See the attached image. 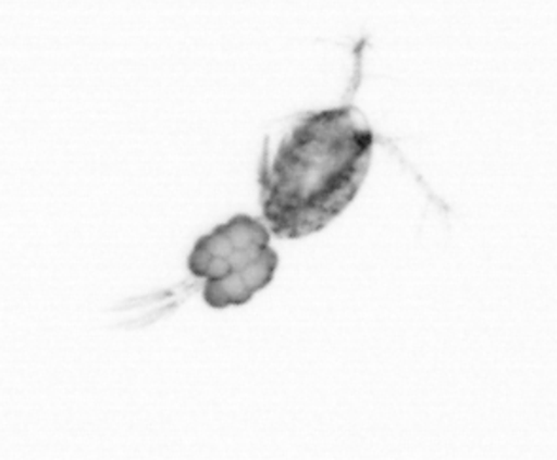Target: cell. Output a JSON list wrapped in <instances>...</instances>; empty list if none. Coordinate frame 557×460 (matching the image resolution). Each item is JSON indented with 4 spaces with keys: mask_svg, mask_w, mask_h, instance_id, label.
Listing matches in <instances>:
<instances>
[{
    "mask_svg": "<svg viewBox=\"0 0 557 460\" xmlns=\"http://www.w3.org/2000/svg\"><path fill=\"white\" fill-rule=\"evenodd\" d=\"M374 150V132L355 107L309 112L265 145L258 184L265 226L278 239H304L357 198Z\"/></svg>",
    "mask_w": 557,
    "mask_h": 460,
    "instance_id": "obj_1",
    "label": "cell"
},
{
    "mask_svg": "<svg viewBox=\"0 0 557 460\" xmlns=\"http://www.w3.org/2000/svg\"><path fill=\"white\" fill-rule=\"evenodd\" d=\"M272 232L249 214H235L211 234L199 237L188 270L203 278V301L213 309L249 303L255 294L272 283L278 254L270 245Z\"/></svg>",
    "mask_w": 557,
    "mask_h": 460,
    "instance_id": "obj_2",
    "label": "cell"
}]
</instances>
